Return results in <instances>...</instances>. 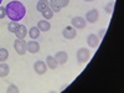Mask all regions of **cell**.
I'll use <instances>...</instances> for the list:
<instances>
[{"mask_svg":"<svg viewBox=\"0 0 124 93\" xmlns=\"http://www.w3.org/2000/svg\"><path fill=\"white\" fill-rule=\"evenodd\" d=\"M37 27L40 31H44V32H46V31H48L51 29V25L50 23L47 21V20H41V21L37 23Z\"/></svg>","mask_w":124,"mask_h":93,"instance_id":"4fadbf2b","label":"cell"},{"mask_svg":"<svg viewBox=\"0 0 124 93\" xmlns=\"http://www.w3.org/2000/svg\"><path fill=\"white\" fill-rule=\"evenodd\" d=\"M54 1H56V0H50V3H54Z\"/></svg>","mask_w":124,"mask_h":93,"instance_id":"4316f807","label":"cell"},{"mask_svg":"<svg viewBox=\"0 0 124 93\" xmlns=\"http://www.w3.org/2000/svg\"><path fill=\"white\" fill-rule=\"evenodd\" d=\"M5 10H6V16L11 21H19V20L24 19V16L26 15V8L24 6L23 3L17 1V0L8 3Z\"/></svg>","mask_w":124,"mask_h":93,"instance_id":"6da1fadb","label":"cell"},{"mask_svg":"<svg viewBox=\"0 0 124 93\" xmlns=\"http://www.w3.org/2000/svg\"><path fill=\"white\" fill-rule=\"evenodd\" d=\"M46 65H47V67H50V70H56L58 66V62L55 58V56H47L46 57Z\"/></svg>","mask_w":124,"mask_h":93,"instance_id":"7c38bea8","label":"cell"},{"mask_svg":"<svg viewBox=\"0 0 124 93\" xmlns=\"http://www.w3.org/2000/svg\"><path fill=\"white\" fill-rule=\"evenodd\" d=\"M34 70L37 75H45L46 71H47V65L45 63L44 61H36L34 63Z\"/></svg>","mask_w":124,"mask_h":93,"instance_id":"52a82bcc","label":"cell"},{"mask_svg":"<svg viewBox=\"0 0 124 93\" xmlns=\"http://www.w3.org/2000/svg\"><path fill=\"white\" fill-rule=\"evenodd\" d=\"M10 72V67L6 63H0V77H6Z\"/></svg>","mask_w":124,"mask_h":93,"instance_id":"2e32d148","label":"cell"},{"mask_svg":"<svg viewBox=\"0 0 124 93\" xmlns=\"http://www.w3.org/2000/svg\"><path fill=\"white\" fill-rule=\"evenodd\" d=\"M54 3H56V5H58L62 9V8H66L70 4V0H56V1H54Z\"/></svg>","mask_w":124,"mask_h":93,"instance_id":"44dd1931","label":"cell"},{"mask_svg":"<svg viewBox=\"0 0 124 93\" xmlns=\"http://www.w3.org/2000/svg\"><path fill=\"white\" fill-rule=\"evenodd\" d=\"M85 1H94V0H85Z\"/></svg>","mask_w":124,"mask_h":93,"instance_id":"484cf974","label":"cell"},{"mask_svg":"<svg viewBox=\"0 0 124 93\" xmlns=\"http://www.w3.org/2000/svg\"><path fill=\"white\" fill-rule=\"evenodd\" d=\"M99 17V11L97 9H92L86 14V21L89 24H94Z\"/></svg>","mask_w":124,"mask_h":93,"instance_id":"8992f818","label":"cell"},{"mask_svg":"<svg viewBox=\"0 0 124 93\" xmlns=\"http://www.w3.org/2000/svg\"><path fill=\"white\" fill-rule=\"evenodd\" d=\"M26 50L29 51L30 54H37L40 51V44L37 42V41H35V40L29 41V42L26 44Z\"/></svg>","mask_w":124,"mask_h":93,"instance_id":"ba28073f","label":"cell"},{"mask_svg":"<svg viewBox=\"0 0 124 93\" xmlns=\"http://www.w3.org/2000/svg\"><path fill=\"white\" fill-rule=\"evenodd\" d=\"M99 37L97 36V35H93V34H91V35H88L87 36V44H88V46L89 47H92V48H96L98 45H99Z\"/></svg>","mask_w":124,"mask_h":93,"instance_id":"9c48e42d","label":"cell"},{"mask_svg":"<svg viewBox=\"0 0 124 93\" xmlns=\"http://www.w3.org/2000/svg\"><path fill=\"white\" fill-rule=\"evenodd\" d=\"M41 14H42V16H44L46 20H50V19H52V17H54V14H55V13H54V10L48 6V8H46Z\"/></svg>","mask_w":124,"mask_h":93,"instance_id":"e0dca14e","label":"cell"},{"mask_svg":"<svg viewBox=\"0 0 124 93\" xmlns=\"http://www.w3.org/2000/svg\"><path fill=\"white\" fill-rule=\"evenodd\" d=\"M1 3H3V0H0V5H1Z\"/></svg>","mask_w":124,"mask_h":93,"instance_id":"83f0119b","label":"cell"},{"mask_svg":"<svg viewBox=\"0 0 124 93\" xmlns=\"http://www.w3.org/2000/svg\"><path fill=\"white\" fill-rule=\"evenodd\" d=\"M6 92H8V93H19L20 91H19V88H17L15 85H10V86L6 88Z\"/></svg>","mask_w":124,"mask_h":93,"instance_id":"7402d4cb","label":"cell"},{"mask_svg":"<svg viewBox=\"0 0 124 93\" xmlns=\"http://www.w3.org/2000/svg\"><path fill=\"white\" fill-rule=\"evenodd\" d=\"M14 48H15V51L20 56H24L27 52V50H26V42H25L24 40H20V39H17L15 42H14Z\"/></svg>","mask_w":124,"mask_h":93,"instance_id":"3957f363","label":"cell"},{"mask_svg":"<svg viewBox=\"0 0 124 93\" xmlns=\"http://www.w3.org/2000/svg\"><path fill=\"white\" fill-rule=\"evenodd\" d=\"M9 57V51L6 48H0V62L6 61Z\"/></svg>","mask_w":124,"mask_h":93,"instance_id":"d6986e66","label":"cell"},{"mask_svg":"<svg viewBox=\"0 0 124 93\" xmlns=\"http://www.w3.org/2000/svg\"><path fill=\"white\" fill-rule=\"evenodd\" d=\"M27 34H29L30 39L36 40V39H39V37H40V30H39V27H37V26H34V27H31V29H30V31H29Z\"/></svg>","mask_w":124,"mask_h":93,"instance_id":"5bb4252c","label":"cell"},{"mask_svg":"<svg viewBox=\"0 0 124 93\" xmlns=\"http://www.w3.org/2000/svg\"><path fill=\"white\" fill-rule=\"evenodd\" d=\"M106 31H107L106 29H102V30H101V32H99V39H102L103 36H104V34H106Z\"/></svg>","mask_w":124,"mask_h":93,"instance_id":"d4e9b609","label":"cell"},{"mask_svg":"<svg viewBox=\"0 0 124 93\" xmlns=\"http://www.w3.org/2000/svg\"><path fill=\"white\" fill-rule=\"evenodd\" d=\"M6 16V10H5V6H1L0 5V19H4Z\"/></svg>","mask_w":124,"mask_h":93,"instance_id":"cb8c5ba5","label":"cell"},{"mask_svg":"<svg viewBox=\"0 0 124 93\" xmlns=\"http://www.w3.org/2000/svg\"><path fill=\"white\" fill-rule=\"evenodd\" d=\"M71 24H72V26H73L75 29H79V30H82V29H85V27H86L87 21H86V19L81 17V16H75L73 19L71 20Z\"/></svg>","mask_w":124,"mask_h":93,"instance_id":"277c9868","label":"cell"},{"mask_svg":"<svg viewBox=\"0 0 124 93\" xmlns=\"http://www.w3.org/2000/svg\"><path fill=\"white\" fill-rule=\"evenodd\" d=\"M27 32H29V31H27L26 26H25V25H20V26H19V29L16 30L15 35H16V37H17V39H20V40H24V39L26 37Z\"/></svg>","mask_w":124,"mask_h":93,"instance_id":"8fae6325","label":"cell"},{"mask_svg":"<svg viewBox=\"0 0 124 93\" xmlns=\"http://www.w3.org/2000/svg\"><path fill=\"white\" fill-rule=\"evenodd\" d=\"M113 9H114V1H113V0H110V1L106 5V13L107 14H112L113 13Z\"/></svg>","mask_w":124,"mask_h":93,"instance_id":"ffe728a7","label":"cell"},{"mask_svg":"<svg viewBox=\"0 0 124 93\" xmlns=\"http://www.w3.org/2000/svg\"><path fill=\"white\" fill-rule=\"evenodd\" d=\"M48 6H50V1H48V0H39V3L36 5V9L39 10L40 13H42L44 10L46 8H48Z\"/></svg>","mask_w":124,"mask_h":93,"instance_id":"9a60e30c","label":"cell"},{"mask_svg":"<svg viewBox=\"0 0 124 93\" xmlns=\"http://www.w3.org/2000/svg\"><path fill=\"white\" fill-rule=\"evenodd\" d=\"M50 8L54 10V13H60L61 11V8L58 5H56V3H50Z\"/></svg>","mask_w":124,"mask_h":93,"instance_id":"603a6c76","label":"cell"},{"mask_svg":"<svg viewBox=\"0 0 124 93\" xmlns=\"http://www.w3.org/2000/svg\"><path fill=\"white\" fill-rule=\"evenodd\" d=\"M62 35H63V37L67 39V40H72L77 35V29H75L73 26H66L63 29V31H62Z\"/></svg>","mask_w":124,"mask_h":93,"instance_id":"5b68a950","label":"cell"},{"mask_svg":"<svg viewBox=\"0 0 124 93\" xmlns=\"http://www.w3.org/2000/svg\"><path fill=\"white\" fill-rule=\"evenodd\" d=\"M89 50L88 48H85L82 47L79 50H77V54H76V57H77V61L79 62V63H85V62H87L89 60Z\"/></svg>","mask_w":124,"mask_h":93,"instance_id":"7a4b0ae2","label":"cell"},{"mask_svg":"<svg viewBox=\"0 0 124 93\" xmlns=\"http://www.w3.org/2000/svg\"><path fill=\"white\" fill-rule=\"evenodd\" d=\"M19 23L17 21H10L9 23V25H8V30L10 31V32H13V34H15L16 32V30L19 29Z\"/></svg>","mask_w":124,"mask_h":93,"instance_id":"ac0fdd59","label":"cell"},{"mask_svg":"<svg viewBox=\"0 0 124 93\" xmlns=\"http://www.w3.org/2000/svg\"><path fill=\"white\" fill-rule=\"evenodd\" d=\"M55 58L57 60L58 65H65L67 60H68V55L67 52H65V51H58V52L55 55Z\"/></svg>","mask_w":124,"mask_h":93,"instance_id":"30bf717a","label":"cell"}]
</instances>
